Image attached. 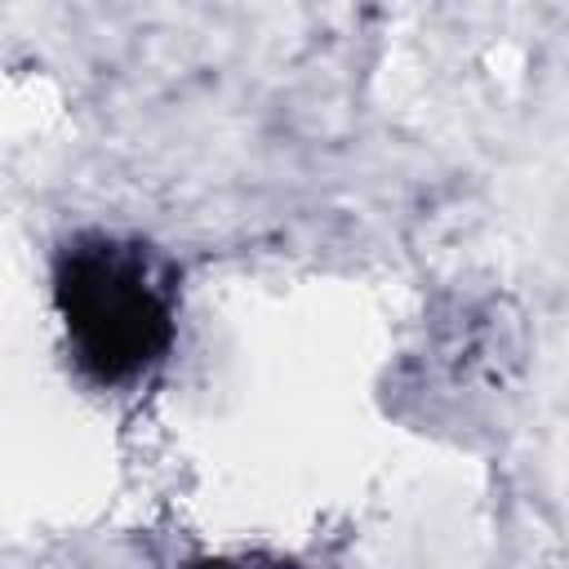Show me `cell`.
Masks as SVG:
<instances>
[{"label":"cell","instance_id":"6da1fadb","mask_svg":"<svg viewBox=\"0 0 569 569\" xmlns=\"http://www.w3.org/2000/svg\"><path fill=\"white\" fill-rule=\"evenodd\" d=\"M53 307L76 369L98 387H124L173 342L178 271L142 240L84 231L58 249Z\"/></svg>","mask_w":569,"mask_h":569},{"label":"cell","instance_id":"7a4b0ae2","mask_svg":"<svg viewBox=\"0 0 569 569\" xmlns=\"http://www.w3.org/2000/svg\"><path fill=\"white\" fill-rule=\"evenodd\" d=\"M191 569H244V565H236V560H200Z\"/></svg>","mask_w":569,"mask_h":569}]
</instances>
